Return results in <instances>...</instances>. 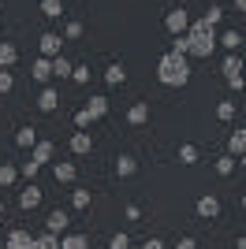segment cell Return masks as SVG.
Wrapping results in <instances>:
<instances>
[{
  "label": "cell",
  "instance_id": "6da1fadb",
  "mask_svg": "<svg viewBox=\"0 0 246 249\" xmlns=\"http://www.w3.org/2000/svg\"><path fill=\"white\" fill-rule=\"evenodd\" d=\"M213 52H216V26H209L205 19L190 22V26H186V56L209 60Z\"/></svg>",
  "mask_w": 246,
  "mask_h": 249
},
{
  "label": "cell",
  "instance_id": "7a4b0ae2",
  "mask_svg": "<svg viewBox=\"0 0 246 249\" xmlns=\"http://www.w3.org/2000/svg\"><path fill=\"white\" fill-rule=\"evenodd\" d=\"M157 78H161V86H172V89L186 86V82H190V56L164 52L161 63H157Z\"/></svg>",
  "mask_w": 246,
  "mask_h": 249
},
{
  "label": "cell",
  "instance_id": "3957f363",
  "mask_svg": "<svg viewBox=\"0 0 246 249\" xmlns=\"http://www.w3.org/2000/svg\"><path fill=\"white\" fill-rule=\"evenodd\" d=\"M220 71H224V82L231 86V89H239V93H243L246 78H243V60H239L235 52H227V56H224V67H220Z\"/></svg>",
  "mask_w": 246,
  "mask_h": 249
},
{
  "label": "cell",
  "instance_id": "277c9868",
  "mask_svg": "<svg viewBox=\"0 0 246 249\" xmlns=\"http://www.w3.org/2000/svg\"><path fill=\"white\" fill-rule=\"evenodd\" d=\"M186 26H190V15H186V8H172L168 15H164V30L172 34V37L186 34Z\"/></svg>",
  "mask_w": 246,
  "mask_h": 249
},
{
  "label": "cell",
  "instance_id": "5b68a950",
  "mask_svg": "<svg viewBox=\"0 0 246 249\" xmlns=\"http://www.w3.org/2000/svg\"><path fill=\"white\" fill-rule=\"evenodd\" d=\"M67 227H71V212H63V208H52L49 216H45V231H49V234H63Z\"/></svg>",
  "mask_w": 246,
  "mask_h": 249
},
{
  "label": "cell",
  "instance_id": "8992f818",
  "mask_svg": "<svg viewBox=\"0 0 246 249\" xmlns=\"http://www.w3.org/2000/svg\"><path fill=\"white\" fill-rule=\"evenodd\" d=\"M38 49H41V56H45V60H56V56H60V49H63V37L49 30V34H41Z\"/></svg>",
  "mask_w": 246,
  "mask_h": 249
},
{
  "label": "cell",
  "instance_id": "52a82bcc",
  "mask_svg": "<svg viewBox=\"0 0 246 249\" xmlns=\"http://www.w3.org/2000/svg\"><path fill=\"white\" fill-rule=\"evenodd\" d=\"M8 249H38V234H30V231L15 227L8 234Z\"/></svg>",
  "mask_w": 246,
  "mask_h": 249
},
{
  "label": "cell",
  "instance_id": "ba28073f",
  "mask_svg": "<svg viewBox=\"0 0 246 249\" xmlns=\"http://www.w3.org/2000/svg\"><path fill=\"white\" fill-rule=\"evenodd\" d=\"M198 216L202 219H216L220 216V197H216V194H205V197L198 201Z\"/></svg>",
  "mask_w": 246,
  "mask_h": 249
},
{
  "label": "cell",
  "instance_id": "9c48e42d",
  "mask_svg": "<svg viewBox=\"0 0 246 249\" xmlns=\"http://www.w3.org/2000/svg\"><path fill=\"white\" fill-rule=\"evenodd\" d=\"M75 175H79V167H75L71 160H60V164L52 167V178H56V182H63V186H71Z\"/></svg>",
  "mask_w": 246,
  "mask_h": 249
},
{
  "label": "cell",
  "instance_id": "30bf717a",
  "mask_svg": "<svg viewBox=\"0 0 246 249\" xmlns=\"http://www.w3.org/2000/svg\"><path fill=\"white\" fill-rule=\"evenodd\" d=\"M38 205H41V190L34 186V182L26 190H19V208H22V212H34Z\"/></svg>",
  "mask_w": 246,
  "mask_h": 249
},
{
  "label": "cell",
  "instance_id": "8fae6325",
  "mask_svg": "<svg viewBox=\"0 0 246 249\" xmlns=\"http://www.w3.org/2000/svg\"><path fill=\"white\" fill-rule=\"evenodd\" d=\"M90 149H93L90 130H75V134H71V153H75V156H86Z\"/></svg>",
  "mask_w": 246,
  "mask_h": 249
},
{
  "label": "cell",
  "instance_id": "7c38bea8",
  "mask_svg": "<svg viewBox=\"0 0 246 249\" xmlns=\"http://www.w3.org/2000/svg\"><path fill=\"white\" fill-rule=\"evenodd\" d=\"M38 108H41V112H56V108H60V93H56L52 86H45L41 97H38Z\"/></svg>",
  "mask_w": 246,
  "mask_h": 249
},
{
  "label": "cell",
  "instance_id": "4fadbf2b",
  "mask_svg": "<svg viewBox=\"0 0 246 249\" xmlns=\"http://www.w3.org/2000/svg\"><path fill=\"white\" fill-rule=\"evenodd\" d=\"M127 123H131V126H142V123H149V104H145V101L131 104V112H127Z\"/></svg>",
  "mask_w": 246,
  "mask_h": 249
},
{
  "label": "cell",
  "instance_id": "5bb4252c",
  "mask_svg": "<svg viewBox=\"0 0 246 249\" xmlns=\"http://www.w3.org/2000/svg\"><path fill=\"white\" fill-rule=\"evenodd\" d=\"M30 74H34V82H49V78H52V60L38 56V60H34V67H30Z\"/></svg>",
  "mask_w": 246,
  "mask_h": 249
},
{
  "label": "cell",
  "instance_id": "9a60e30c",
  "mask_svg": "<svg viewBox=\"0 0 246 249\" xmlns=\"http://www.w3.org/2000/svg\"><path fill=\"white\" fill-rule=\"evenodd\" d=\"M52 153H56V145H52V142H38V145L30 149V160H34V164H49Z\"/></svg>",
  "mask_w": 246,
  "mask_h": 249
},
{
  "label": "cell",
  "instance_id": "2e32d148",
  "mask_svg": "<svg viewBox=\"0 0 246 249\" xmlns=\"http://www.w3.org/2000/svg\"><path fill=\"white\" fill-rule=\"evenodd\" d=\"M86 112H90V119H93V123H97V119H104V115H108V97H90Z\"/></svg>",
  "mask_w": 246,
  "mask_h": 249
},
{
  "label": "cell",
  "instance_id": "e0dca14e",
  "mask_svg": "<svg viewBox=\"0 0 246 249\" xmlns=\"http://www.w3.org/2000/svg\"><path fill=\"white\" fill-rule=\"evenodd\" d=\"M15 145L19 149H34L38 145V130H34V126H19V130H15Z\"/></svg>",
  "mask_w": 246,
  "mask_h": 249
},
{
  "label": "cell",
  "instance_id": "ac0fdd59",
  "mask_svg": "<svg viewBox=\"0 0 246 249\" xmlns=\"http://www.w3.org/2000/svg\"><path fill=\"white\" fill-rule=\"evenodd\" d=\"M15 60H19V49H15L11 41H0V71H8Z\"/></svg>",
  "mask_w": 246,
  "mask_h": 249
},
{
  "label": "cell",
  "instance_id": "d6986e66",
  "mask_svg": "<svg viewBox=\"0 0 246 249\" xmlns=\"http://www.w3.org/2000/svg\"><path fill=\"white\" fill-rule=\"evenodd\" d=\"M116 175H120V178L138 175V160H134V156H120V160H116Z\"/></svg>",
  "mask_w": 246,
  "mask_h": 249
},
{
  "label": "cell",
  "instance_id": "ffe728a7",
  "mask_svg": "<svg viewBox=\"0 0 246 249\" xmlns=\"http://www.w3.org/2000/svg\"><path fill=\"white\" fill-rule=\"evenodd\" d=\"M216 45H224L227 52H239V45H243V37H239L235 30H220V34H216Z\"/></svg>",
  "mask_w": 246,
  "mask_h": 249
},
{
  "label": "cell",
  "instance_id": "44dd1931",
  "mask_svg": "<svg viewBox=\"0 0 246 249\" xmlns=\"http://www.w3.org/2000/svg\"><path fill=\"white\" fill-rule=\"evenodd\" d=\"M246 153V130H235L227 138V156H243Z\"/></svg>",
  "mask_w": 246,
  "mask_h": 249
},
{
  "label": "cell",
  "instance_id": "7402d4cb",
  "mask_svg": "<svg viewBox=\"0 0 246 249\" xmlns=\"http://www.w3.org/2000/svg\"><path fill=\"white\" fill-rule=\"evenodd\" d=\"M71 71H75V63L67 60V56H56V60H52V74H56V78H71Z\"/></svg>",
  "mask_w": 246,
  "mask_h": 249
},
{
  "label": "cell",
  "instance_id": "603a6c76",
  "mask_svg": "<svg viewBox=\"0 0 246 249\" xmlns=\"http://www.w3.org/2000/svg\"><path fill=\"white\" fill-rule=\"evenodd\" d=\"M60 249H90L86 234H60Z\"/></svg>",
  "mask_w": 246,
  "mask_h": 249
},
{
  "label": "cell",
  "instance_id": "cb8c5ba5",
  "mask_svg": "<svg viewBox=\"0 0 246 249\" xmlns=\"http://www.w3.org/2000/svg\"><path fill=\"white\" fill-rule=\"evenodd\" d=\"M104 82L108 86H123L127 82V67H123V63H112V67L104 71Z\"/></svg>",
  "mask_w": 246,
  "mask_h": 249
},
{
  "label": "cell",
  "instance_id": "d4e9b609",
  "mask_svg": "<svg viewBox=\"0 0 246 249\" xmlns=\"http://www.w3.org/2000/svg\"><path fill=\"white\" fill-rule=\"evenodd\" d=\"M41 15H45V19H60L63 15V0H41Z\"/></svg>",
  "mask_w": 246,
  "mask_h": 249
},
{
  "label": "cell",
  "instance_id": "484cf974",
  "mask_svg": "<svg viewBox=\"0 0 246 249\" xmlns=\"http://www.w3.org/2000/svg\"><path fill=\"white\" fill-rule=\"evenodd\" d=\"M15 178H19V167L15 164H0V186H15Z\"/></svg>",
  "mask_w": 246,
  "mask_h": 249
},
{
  "label": "cell",
  "instance_id": "4316f807",
  "mask_svg": "<svg viewBox=\"0 0 246 249\" xmlns=\"http://www.w3.org/2000/svg\"><path fill=\"white\" fill-rule=\"evenodd\" d=\"M216 175H235V156H216Z\"/></svg>",
  "mask_w": 246,
  "mask_h": 249
},
{
  "label": "cell",
  "instance_id": "83f0119b",
  "mask_svg": "<svg viewBox=\"0 0 246 249\" xmlns=\"http://www.w3.org/2000/svg\"><path fill=\"white\" fill-rule=\"evenodd\" d=\"M179 164H198V145L183 142V145H179Z\"/></svg>",
  "mask_w": 246,
  "mask_h": 249
},
{
  "label": "cell",
  "instance_id": "f1b7e54d",
  "mask_svg": "<svg viewBox=\"0 0 246 249\" xmlns=\"http://www.w3.org/2000/svg\"><path fill=\"white\" fill-rule=\"evenodd\" d=\"M90 190H71V208H79V212H82V208H90Z\"/></svg>",
  "mask_w": 246,
  "mask_h": 249
},
{
  "label": "cell",
  "instance_id": "f546056e",
  "mask_svg": "<svg viewBox=\"0 0 246 249\" xmlns=\"http://www.w3.org/2000/svg\"><path fill=\"white\" fill-rule=\"evenodd\" d=\"M216 119H224V123H227V119H235V101H220V104H216Z\"/></svg>",
  "mask_w": 246,
  "mask_h": 249
},
{
  "label": "cell",
  "instance_id": "4dcf8cb0",
  "mask_svg": "<svg viewBox=\"0 0 246 249\" xmlns=\"http://www.w3.org/2000/svg\"><path fill=\"white\" fill-rule=\"evenodd\" d=\"M79 37H82V22L71 19L67 26H63V41H79Z\"/></svg>",
  "mask_w": 246,
  "mask_h": 249
},
{
  "label": "cell",
  "instance_id": "1f68e13d",
  "mask_svg": "<svg viewBox=\"0 0 246 249\" xmlns=\"http://www.w3.org/2000/svg\"><path fill=\"white\" fill-rule=\"evenodd\" d=\"M38 249H60V234H38Z\"/></svg>",
  "mask_w": 246,
  "mask_h": 249
},
{
  "label": "cell",
  "instance_id": "d6a6232c",
  "mask_svg": "<svg viewBox=\"0 0 246 249\" xmlns=\"http://www.w3.org/2000/svg\"><path fill=\"white\" fill-rule=\"evenodd\" d=\"M11 89H15V74H11V71H0V97H8Z\"/></svg>",
  "mask_w": 246,
  "mask_h": 249
},
{
  "label": "cell",
  "instance_id": "836d02e7",
  "mask_svg": "<svg viewBox=\"0 0 246 249\" xmlns=\"http://www.w3.org/2000/svg\"><path fill=\"white\" fill-rule=\"evenodd\" d=\"M38 171H41V164H34V160H22V167H19V175H22V178H34Z\"/></svg>",
  "mask_w": 246,
  "mask_h": 249
},
{
  "label": "cell",
  "instance_id": "e575fe53",
  "mask_svg": "<svg viewBox=\"0 0 246 249\" xmlns=\"http://www.w3.org/2000/svg\"><path fill=\"white\" fill-rule=\"evenodd\" d=\"M127 246H131V238H127L123 231H120V234H112V242H108V249H127Z\"/></svg>",
  "mask_w": 246,
  "mask_h": 249
},
{
  "label": "cell",
  "instance_id": "d590c367",
  "mask_svg": "<svg viewBox=\"0 0 246 249\" xmlns=\"http://www.w3.org/2000/svg\"><path fill=\"white\" fill-rule=\"evenodd\" d=\"M220 19H224V11H220V8H209V11H205V22H209V26H220Z\"/></svg>",
  "mask_w": 246,
  "mask_h": 249
},
{
  "label": "cell",
  "instance_id": "8d00e7d4",
  "mask_svg": "<svg viewBox=\"0 0 246 249\" xmlns=\"http://www.w3.org/2000/svg\"><path fill=\"white\" fill-rule=\"evenodd\" d=\"M71 78H75L79 86H86V82H90V67H75V71H71Z\"/></svg>",
  "mask_w": 246,
  "mask_h": 249
},
{
  "label": "cell",
  "instance_id": "74e56055",
  "mask_svg": "<svg viewBox=\"0 0 246 249\" xmlns=\"http://www.w3.org/2000/svg\"><path fill=\"white\" fill-rule=\"evenodd\" d=\"M93 119H90V112H86V108H82L79 115H75V126H79V130H86V126H90Z\"/></svg>",
  "mask_w": 246,
  "mask_h": 249
},
{
  "label": "cell",
  "instance_id": "f35d334b",
  "mask_svg": "<svg viewBox=\"0 0 246 249\" xmlns=\"http://www.w3.org/2000/svg\"><path fill=\"white\" fill-rule=\"evenodd\" d=\"M142 249H164V242H161V238H145Z\"/></svg>",
  "mask_w": 246,
  "mask_h": 249
},
{
  "label": "cell",
  "instance_id": "ab89813d",
  "mask_svg": "<svg viewBox=\"0 0 246 249\" xmlns=\"http://www.w3.org/2000/svg\"><path fill=\"white\" fill-rule=\"evenodd\" d=\"M127 219H142V208H138V205H127Z\"/></svg>",
  "mask_w": 246,
  "mask_h": 249
},
{
  "label": "cell",
  "instance_id": "60d3db41",
  "mask_svg": "<svg viewBox=\"0 0 246 249\" xmlns=\"http://www.w3.org/2000/svg\"><path fill=\"white\" fill-rule=\"evenodd\" d=\"M175 249H198V242L194 238H179V246H175Z\"/></svg>",
  "mask_w": 246,
  "mask_h": 249
},
{
  "label": "cell",
  "instance_id": "b9f144b4",
  "mask_svg": "<svg viewBox=\"0 0 246 249\" xmlns=\"http://www.w3.org/2000/svg\"><path fill=\"white\" fill-rule=\"evenodd\" d=\"M235 11H246V0H235Z\"/></svg>",
  "mask_w": 246,
  "mask_h": 249
},
{
  "label": "cell",
  "instance_id": "7bdbcfd3",
  "mask_svg": "<svg viewBox=\"0 0 246 249\" xmlns=\"http://www.w3.org/2000/svg\"><path fill=\"white\" fill-rule=\"evenodd\" d=\"M235 249H246V234H243V238H239V242H235Z\"/></svg>",
  "mask_w": 246,
  "mask_h": 249
},
{
  "label": "cell",
  "instance_id": "ee69618b",
  "mask_svg": "<svg viewBox=\"0 0 246 249\" xmlns=\"http://www.w3.org/2000/svg\"><path fill=\"white\" fill-rule=\"evenodd\" d=\"M239 164H243V171H246V153H243V156H239Z\"/></svg>",
  "mask_w": 246,
  "mask_h": 249
},
{
  "label": "cell",
  "instance_id": "f6af8a7d",
  "mask_svg": "<svg viewBox=\"0 0 246 249\" xmlns=\"http://www.w3.org/2000/svg\"><path fill=\"white\" fill-rule=\"evenodd\" d=\"M0 216H4V201H0Z\"/></svg>",
  "mask_w": 246,
  "mask_h": 249
},
{
  "label": "cell",
  "instance_id": "bcb514c9",
  "mask_svg": "<svg viewBox=\"0 0 246 249\" xmlns=\"http://www.w3.org/2000/svg\"><path fill=\"white\" fill-rule=\"evenodd\" d=\"M243 208H246V194H243Z\"/></svg>",
  "mask_w": 246,
  "mask_h": 249
},
{
  "label": "cell",
  "instance_id": "7dc6e473",
  "mask_svg": "<svg viewBox=\"0 0 246 249\" xmlns=\"http://www.w3.org/2000/svg\"><path fill=\"white\" fill-rule=\"evenodd\" d=\"M243 45H246V34H243Z\"/></svg>",
  "mask_w": 246,
  "mask_h": 249
}]
</instances>
